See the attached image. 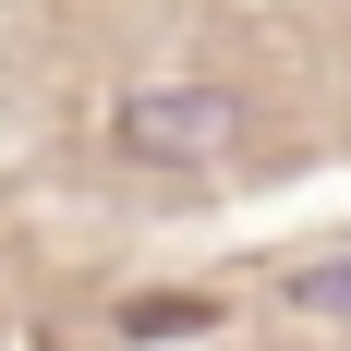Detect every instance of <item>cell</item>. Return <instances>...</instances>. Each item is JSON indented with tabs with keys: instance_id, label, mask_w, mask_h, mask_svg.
<instances>
[{
	"instance_id": "6da1fadb",
	"label": "cell",
	"mask_w": 351,
	"mask_h": 351,
	"mask_svg": "<svg viewBox=\"0 0 351 351\" xmlns=\"http://www.w3.org/2000/svg\"><path fill=\"white\" fill-rule=\"evenodd\" d=\"M109 145L134 170H218L243 145V97L230 85H134V97L109 109Z\"/></svg>"
},
{
	"instance_id": "7a4b0ae2",
	"label": "cell",
	"mask_w": 351,
	"mask_h": 351,
	"mask_svg": "<svg viewBox=\"0 0 351 351\" xmlns=\"http://www.w3.org/2000/svg\"><path fill=\"white\" fill-rule=\"evenodd\" d=\"M291 303H303V315H351V254H339V267H303Z\"/></svg>"
}]
</instances>
